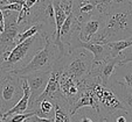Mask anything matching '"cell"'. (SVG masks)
<instances>
[{
	"instance_id": "cell-1",
	"label": "cell",
	"mask_w": 132,
	"mask_h": 122,
	"mask_svg": "<svg viewBox=\"0 0 132 122\" xmlns=\"http://www.w3.org/2000/svg\"><path fill=\"white\" fill-rule=\"evenodd\" d=\"M104 15V29L95 42H108L132 37V0L115 1Z\"/></svg>"
},
{
	"instance_id": "cell-2",
	"label": "cell",
	"mask_w": 132,
	"mask_h": 122,
	"mask_svg": "<svg viewBox=\"0 0 132 122\" xmlns=\"http://www.w3.org/2000/svg\"><path fill=\"white\" fill-rule=\"evenodd\" d=\"M43 38H45L43 47L35 54L34 57L28 62V64L21 69L11 71V73L23 77L28 73L36 71H52L57 60L63 57V55L56 43L54 42L53 36H46Z\"/></svg>"
},
{
	"instance_id": "cell-3",
	"label": "cell",
	"mask_w": 132,
	"mask_h": 122,
	"mask_svg": "<svg viewBox=\"0 0 132 122\" xmlns=\"http://www.w3.org/2000/svg\"><path fill=\"white\" fill-rule=\"evenodd\" d=\"M87 49H76L68 52L60 62L63 66V72L67 73L78 83H82L90 75L94 65V56Z\"/></svg>"
},
{
	"instance_id": "cell-4",
	"label": "cell",
	"mask_w": 132,
	"mask_h": 122,
	"mask_svg": "<svg viewBox=\"0 0 132 122\" xmlns=\"http://www.w3.org/2000/svg\"><path fill=\"white\" fill-rule=\"evenodd\" d=\"M41 37H42V35L37 34L27 38V40H25L23 42L18 43L12 49V51L8 54L7 58L4 60V64H3L4 72H11V71L21 69L25 65H27V62H26L27 58L29 59V56H32L33 58L35 54L40 50V49H34V44Z\"/></svg>"
},
{
	"instance_id": "cell-5",
	"label": "cell",
	"mask_w": 132,
	"mask_h": 122,
	"mask_svg": "<svg viewBox=\"0 0 132 122\" xmlns=\"http://www.w3.org/2000/svg\"><path fill=\"white\" fill-rule=\"evenodd\" d=\"M22 78L11 72L4 73V77L1 78V88H0L1 110L6 113L11 108H13L22 98Z\"/></svg>"
},
{
	"instance_id": "cell-6",
	"label": "cell",
	"mask_w": 132,
	"mask_h": 122,
	"mask_svg": "<svg viewBox=\"0 0 132 122\" xmlns=\"http://www.w3.org/2000/svg\"><path fill=\"white\" fill-rule=\"evenodd\" d=\"M5 16V29L0 34V56L6 52H11L18 44V37L20 34V28L18 25V15L15 16L13 11H3Z\"/></svg>"
},
{
	"instance_id": "cell-7",
	"label": "cell",
	"mask_w": 132,
	"mask_h": 122,
	"mask_svg": "<svg viewBox=\"0 0 132 122\" xmlns=\"http://www.w3.org/2000/svg\"><path fill=\"white\" fill-rule=\"evenodd\" d=\"M50 75H52V71H36V72H32L23 76V78L27 79L30 88V99H29V108H28V110L32 108L34 102L39 99V97L46 90L47 84L49 82Z\"/></svg>"
},
{
	"instance_id": "cell-8",
	"label": "cell",
	"mask_w": 132,
	"mask_h": 122,
	"mask_svg": "<svg viewBox=\"0 0 132 122\" xmlns=\"http://www.w3.org/2000/svg\"><path fill=\"white\" fill-rule=\"evenodd\" d=\"M104 29V15L98 13L80 25L78 37L83 42L95 41Z\"/></svg>"
},
{
	"instance_id": "cell-9",
	"label": "cell",
	"mask_w": 132,
	"mask_h": 122,
	"mask_svg": "<svg viewBox=\"0 0 132 122\" xmlns=\"http://www.w3.org/2000/svg\"><path fill=\"white\" fill-rule=\"evenodd\" d=\"M84 88L83 83H78L77 80H75L67 73L63 72L60 77V90L64 99L68 101V104L71 106L76 102L78 97L81 95V92Z\"/></svg>"
},
{
	"instance_id": "cell-10",
	"label": "cell",
	"mask_w": 132,
	"mask_h": 122,
	"mask_svg": "<svg viewBox=\"0 0 132 122\" xmlns=\"http://www.w3.org/2000/svg\"><path fill=\"white\" fill-rule=\"evenodd\" d=\"M83 107H90V108L96 109L100 113L102 112L100 101L97 100V98H96L95 93L92 92V90L88 86H84V88L82 90L78 99L76 100V102L71 106V108H70V115L75 114L78 109H81V108H83Z\"/></svg>"
},
{
	"instance_id": "cell-11",
	"label": "cell",
	"mask_w": 132,
	"mask_h": 122,
	"mask_svg": "<svg viewBox=\"0 0 132 122\" xmlns=\"http://www.w3.org/2000/svg\"><path fill=\"white\" fill-rule=\"evenodd\" d=\"M80 25L81 23L78 22L77 17L75 16V14L71 12L67 16L60 32V38L65 45L69 47L71 38L76 34H80Z\"/></svg>"
},
{
	"instance_id": "cell-12",
	"label": "cell",
	"mask_w": 132,
	"mask_h": 122,
	"mask_svg": "<svg viewBox=\"0 0 132 122\" xmlns=\"http://www.w3.org/2000/svg\"><path fill=\"white\" fill-rule=\"evenodd\" d=\"M106 87H109L112 92L115 93L118 97V99L122 101V104L124 105V108L129 112V114L132 116V92H130L129 90H126L123 85L117 84V83L112 82L111 85H108Z\"/></svg>"
},
{
	"instance_id": "cell-13",
	"label": "cell",
	"mask_w": 132,
	"mask_h": 122,
	"mask_svg": "<svg viewBox=\"0 0 132 122\" xmlns=\"http://www.w3.org/2000/svg\"><path fill=\"white\" fill-rule=\"evenodd\" d=\"M71 122H100L102 114L94 108L83 107L75 114L70 115Z\"/></svg>"
},
{
	"instance_id": "cell-14",
	"label": "cell",
	"mask_w": 132,
	"mask_h": 122,
	"mask_svg": "<svg viewBox=\"0 0 132 122\" xmlns=\"http://www.w3.org/2000/svg\"><path fill=\"white\" fill-rule=\"evenodd\" d=\"M35 114L46 119H54L55 116V101L53 99H45L32 108ZM30 110V112H32Z\"/></svg>"
},
{
	"instance_id": "cell-15",
	"label": "cell",
	"mask_w": 132,
	"mask_h": 122,
	"mask_svg": "<svg viewBox=\"0 0 132 122\" xmlns=\"http://www.w3.org/2000/svg\"><path fill=\"white\" fill-rule=\"evenodd\" d=\"M106 45L109 47L110 52H111V57H118L120 56L123 51L132 47V37L125 38V40H118V41H112V42H108Z\"/></svg>"
},
{
	"instance_id": "cell-16",
	"label": "cell",
	"mask_w": 132,
	"mask_h": 122,
	"mask_svg": "<svg viewBox=\"0 0 132 122\" xmlns=\"http://www.w3.org/2000/svg\"><path fill=\"white\" fill-rule=\"evenodd\" d=\"M103 116L106 117L108 122H132V116L129 114L126 109H118L115 112H110Z\"/></svg>"
},
{
	"instance_id": "cell-17",
	"label": "cell",
	"mask_w": 132,
	"mask_h": 122,
	"mask_svg": "<svg viewBox=\"0 0 132 122\" xmlns=\"http://www.w3.org/2000/svg\"><path fill=\"white\" fill-rule=\"evenodd\" d=\"M35 112H28V113H23V114H14L12 116L7 117L6 120H4V122H25L28 117H30L32 115H34Z\"/></svg>"
},
{
	"instance_id": "cell-18",
	"label": "cell",
	"mask_w": 132,
	"mask_h": 122,
	"mask_svg": "<svg viewBox=\"0 0 132 122\" xmlns=\"http://www.w3.org/2000/svg\"><path fill=\"white\" fill-rule=\"evenodd\" d=\"M116 0H101L100 4L97 5V11L101 13V14H105L106 11L109 9V7L115 3Z\"/></svg>"
},
{
	"instance_id": "cell-19",
	"label": "cell",
	"mask_w": 132,
	"mask_h": 122,
	"mask_svg": "<svg viewBox=\"0 0 132 122\" xmlns=\"http://www.w3.org/2000/svg\"><path fill=\"white\" fill-rule=\"evenodd\" d=\"M0 8H1V11H13V12L20 13L21 9H22V5H20V4H10V5L0 6Z\"/></svg>"
},
{
	"instance_id": "cell-20",
	"label": "cell",
	"mask_w": 132,
	"mask_h": 122,
	"mask_svg": "<svg viewBox=\"0 0 132 122\" xmlns=\"http://www.w3.org/2000/svg\"><path fill=\"white\" fill-rule=\"evenodd\" d=\"M25 122H54V119H46V117H41L39 115L34 114L30 117H28Z\"/></svg>"
},
{
	"instance_id": "cell-21",
	"label": "cell",
	"mask_w": 132,
	"mask_h": 122,
	"mask_svg": "<svg viewBox=\"0 0 132 122\" xmlns=\"http://www.w3.org/2000/svg\"><path fill=\"white\" fill-rule=\"evenodd\" d=\"M120 57H122V60H120L119 65L132 63V51H123L120 54Z\"/></svg>"
},
{
	"instance_id": "cell-22",
	"label": "cell",
	"mask_w": 132,
	"mask_h": 122,
	"mask_svg": "<svg viewBox=\"0 0 132 122\" xmlns=\"http://www.w3.org/2000/svg\"><path fill=\"white\" fill-rule=\"evenodd\" d=\"M5 29V16H4V12L0 8V34Z\"/></svg>"
},
{
	"instance_id": "cell-23",
	"label": "cell",
	"mask_w": 132,
	"mask_h": 122,
	"mask_svg": "<svg viewBox=\"0 0 132 122\" xmlns=\"http://www.w3.org/2000/svg\"><path fill=\"white\" fill-rule=\"evenodd\" d=\"M100 122H108V120H106V117H105V116H103V115H102V117H101V120H100Z\"/></svg>"
},
{
	"instance_id": "cell-24",
	"label": "cell",
	"mask_w": 132,
	"mask_h": 122,
	"mask_svg": "<svg viewBox=\"0 0 132 122\" xmlns=\"http://www.w3.org/2000/svg\"><path fill=\"white\" fill-rule=\"evenodd\" d=\"M0 88H1V79H0Z\"/></svg>"
},
{
	"instance_id": "cell-25",
	"label": "cell",
	"mask_w": 132,
	"mask_h": 122,
	"mask_svg": "<svg viewBox=\"0 0 132 122\" xmlns=\"http://www.w3.org/2000/svg\"><path fill=\"white\" fill-rule=\"evenodd\" d=\"M116 1H124V0H116Z\"/></svg>"
}]
</instances>
